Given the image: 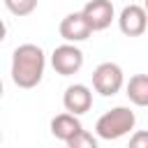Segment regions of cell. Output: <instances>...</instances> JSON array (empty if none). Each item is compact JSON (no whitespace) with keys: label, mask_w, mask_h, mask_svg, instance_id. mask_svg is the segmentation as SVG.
Masks as SVG:
<instances>
[{"label":"cell","mask_w":148,"mask_h":148,"mask_svg":"<svg viewBox=\"0 0 148 148\" xmlns=\"http://www.w3.org/2000/svg\"><path fill=\"white\" fill-rule=\"evenodd\" d=\"M44 51L37 44H21L12 53V81L18 88H35L44 76Z\"/></svg>","instance_id":"6da1fadb"},{"label":"cell","mask_w":148,"mask_h":148,"mask_svg":"<svg viewBox=\"0 0 148 148\" xmlns=\"http://www.w3.org/2000/svg\"><path fill=\"white\" fill-rule=\"evenodd\" d=\"M136 125V116L130 106H113L111 111H106L104 116L97 118V125H95V134L99 139H106V141H113V139H120L125 134H130Z\"/></svg>","instance_id":"7a4b0ae2"},{"label":"cell","mask_w":148,"mask_h":148,"mask_svg":"<svg viewBox=\"0 0 148 148\" xmlns=\"http://www.w3.org/2000/svg\"><path fill=\"white\" fill-rule=\"evenodd\" d=\"M125 83V76H123V69L120 65L116 62H102L95 67L92 72V88L102 95V97H111L116 95Z\"/></svg>","instance_id":"3957f363"},{"label":"cell","mask_w":148,"mask_h":148,"mask_svg":"<svg viewBox=\"0 0 148 148\" xmlns=\"http://www.w3.org/2000/svg\"><path fill=\"white\" fill-rule=\"evenodd\" d=\"M51 65L60 76H72L83 67V51L74 44H60L51 53Z\"/></svg>","instance_id":"277c9868"},{"label":"cell","mask_w":148,"mask_h":148,"mask_svg":"<svg viewBox=\"0 0 148 148\" xmlns=\"http://www.w3.org/2000/svg\"><path fill=\"white\" fill-rule=\"evenodd\" d=\"M118 28L123 35L127 37H139L148 30V12L139 5H127L123 7L120 16H118Z\"/></svg>","instance_id":"5b68a950"},{"label":"cell","mask_w":148,"mask_h":148,"mask_svg":"<svg viewBox=\"0 0 148 148\" xmlns=\"http://www.w3.org/2000/svg\"><path fill=\"white\" fill-rule=\"evenodd\" d=\"M81 14L86 16L92 32H99V30H106L113 21V5L111 0H88Z\"/></svg>","instance_id":"8992f818"},{"label":"cell","mask_w":148,"mask_h":148,"mask_svg":"<svg viewBox=\"0 0 148 148\" xmlns=\"http://www.w3.org/2000/svg\"><path fill=\"white\" fill-rule=\"evenodd\" d=\"M58 30H60V37H62L67 44L83 42V39H88V37L92 35V28L88 25V21H86V16H83L81 12H72V14H67V16L60 21Z\"/></svg>","instance_id":"52a82bcc"},{"label":"cell","mask_w":148,"mask_h":148,"mask_svg":"<svg viewBox=\"0 0 148 148\" xmlns=\"http://www.w3.org/2000/svg\"><path fill=\"white\" fill-rule=\"evenodd\" d=\"M62 104H65L67 113L81 116V113H86V111L92 106V92H90V88L83 86V83L67 86V90H65V95H62Z\"/></svg>","instance_id":"ba28073f"},{"label":"cell","mask_w":148,"mask_h":148,"mask_svg":"<svg viewBox=\"0 0 148 148\" xmlns=\"http://www.w3.org/2000/svg\"><path fill=\"white\" fill-rule=\"evenodd\" d=\"M83 127H81V123H79V118L74 116V113H58L53 120H51V134L56 136V139H60V141H69V139H74L79 132H81Z\"/></svg>","instance_id":"9c48e42d"},{"label":"cell","mask_w":148,"mask_h":148,"mask_svg":"<svg viewBox=\"0 0 148 148\" xmlns=\"http://www.w3.org/2000/svg\"><path fill=\"white\" fill-rule=\"evenodd\" d=\"M125 90H127V97H130L132 104L148 106V74H134V76H130Z\"/></svg>","instance_id":"30bf717a"},{"label":"cell","mask_w":148,"mask_h":148,"mask_svg":"<svg viewBox=\"0 0 148 148\" xmlns=\"http://www.w3.org/2000/svg\"><path fill=\"white\" fill-rule=\"evenodd\" d=\"M39 0H5V7L14 14V16H28L37 9Z\"/></svg>","instance_id":"8fae6325"},{"label":"cell","mask_w":148,"mask_h":148,"mask_svg":"<svg viewBox=\"0 0 148 148\" xmlns=\"http://www.w3.org/2000/svg\"><path fill=\"white\" fill-rule=\"evenodd\" d=\"M67 148H99V146H97V139L88 130H81L74 139L67 141Z\"/></svg>","instance_id":"7c38bea8"},{"label":"cell","mask_w":148,"mask_h":148,"mask_svg":"<svg viewBox=\"0 0 148 148\" xmlns=\"http://www.w3.org/2000/svg\"><path fill=\"white\" fill-rule=\"evenodd\" d=\"M127 148H148V130H139L130 136V146Z\"/></svg>","instance_id":"4fadbf2b"},{"label":"cell","mask_w":148,"mask_h":148,"mask_svg":"<svg viewBox=\"0 0 148 148\" xmlns=\"http://www.w3.org/2000/svg\"><path fill=\"white\" fill-rule=\"evenodd\" d=\"M143 9H146V12H148V0H143Z\"/></svg>","instance_id":"5bb4252c"}]
</instances>
